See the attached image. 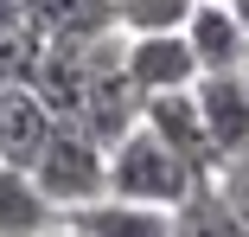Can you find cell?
Instances as JSON below:
<instances>
[{
  "mask_svg": "<svg viewBox=\"0 0 249 237\" xmlns=\"http://www.w3.org/2000/svg\"><path fill=\"white\" fill-rule=\"evenodd\" d=\"M26 173L64 218V212H77V205L109 193V148L89 128H77V122H52V135L38 141V154L26 160Z\"/></svg>",
  "mask_w": 249,
  "mask_h": 237,
  "instance_id": "6da1fadb",
  "label": "cell"
},
{
  "mask_svg": "<svg viewBox=\"0 0 249 237\" xmlns=\"http://www.w3.org/2000/svg\"><path fill=\"white\" fill-rule=\"evenodd\" d=\"M192 186H205V173H192L147 122H134L122 141H109V193L115 199H147V205L173 212Z\"/></svg>",
  "mask_w": 249,
  "mask_h": 237,
  "instance_id": "7a4b0ae2",
  "label": "cell"
},
{
  "mask_svg": "<svg viewBox=\"0 0 249 237\" xmlns=\"http://www.w3.org/2000/svg\"><path fill=\"white\" fill-rule=\"evenodd\" d=\"M122 77L141 90V97H160V90H192L198 58L185 32H122Z\"/></svg>",
  "mask_w": 249,
  "mask_h": 237,
  "instance_id": "3957f363",
  "label": "cell"
},
{
  "mask_svg": "<svg viewBox=\"0 0 249 237\" xmlns=\"http://www.w3.org/2000/svg\"><path fill=\"white\" fill-rule=\"evenodd\" d=\"M192 103H198V122L211 135V154H236L249 148V90H243V71H205L192 77Z\"/></svg>",
  "mask_w": 249,
  "mask_h": 237,
  "instance_id": "277c9868",
  "label": "cell"
},
{
  "mask_svg": "<svg viewBox=\"0 0 249 237\" xmlns=\"http://www.w3.org/2000/svg\"><path fill=\"white\" fill-rule=\"evenodd\" d=\"M141 122L154 128L166 148L192 167V173H205L211 179V167H217V154H211V135H205V122H198V103H192V90H160V97H141Z\"/></svg>",
  "mask_w": 249,
  "mask_h": 237,
  "instance_id": "5b68a950",
  "label": "cell"
},
{
  "mask_svg": "<svg viewBox=\"0 0 249 237\" xmlns=\"http://www.w3.org/2000/svg\"><path fill=\"white\" fill-rule=\"evenodd\" d=\"M179 32H185L192 58H198V77L205 71H243V58H249V32L230 13V0H192Z\"/></svg>",
  "mask_w": 249,
  "mask_h": 237,
  "instance_id": "8992f818",
  "label": "cell"
},
{
  "mask_svg": "<svg viewBox=\"0 0 249 237\" xmlns=\"http://www.w3.org/2000/svg\"><path fill=\"white\" fill-rule=\"evenodd\" d=\"M13 7H19V32H32L38 45L115 32V0H13Z\"/></svg>",
  "mask_w": 249,
  "mask_h": 237,
  "instance_id": "52a82bcc",
  "label": "cell"
},
{
  "mask_svg": "<svg viewBox=\"0 0 249 237\" xmlns=\"http://www.w3.org/2000/svg\"><path fill=\"white\" fill-rule=\"evenodd\" d=\"M64 224L83 231V237H173V212H166V205L115 199V193H103V199H89V205L64 212Z\"/></svg>",
  "mask_w": 249,
  "mask_h": 237,
  "instance_id": "ba28073f",
  "label": "cell"
},
{
  "mask_svg": "<svg viewBox=\"0 0 249 237\" xmlns=\"http://www.w3.org/2000/svg\"><path fill=\"white\" fill-rule=\"evenodd\" d=\"M52 109H45V97L26 83V77H13V83H0V160H32L38 154V141L52 135Z\"/></svg>",
  "mask_w": 249,
  "mask_h": 237,
  "instance_id": "9c48e42d",
  "label": "cell"
},
{
  "mask_svg": "<svg viewBox=\"0 0 249 237\" xmlns=\"http://www.w3.org/2000/svg\"><path fill=\"white\" fill-rule=\"evenodd\" d=\"M58 205L32 186L19 160H0V237H58Z\"/></svg>",
  "mask_w": 249,
  "mask_h": 237,
  "instance_id": "30bf717a",
  "label": "cell"
},
{
  "mask_svg": "<svg viewBox=\"0 0 249 237\" xmlns=\"http://www.w3.org/2000/svg\"><path fill=\"white\" fill-rule=\"evenodd\" d=\"M173 237H249V218H236L211 193V179H205V186H192V193L173 205Z\"/></svg>",
  "mask_w": 249,
  "mask_h": 237,
  "instance_id": "8fae6325",
  "label": "cell"
},
{
  "mask_svg": "<svg viewBox=\"0 0 249 237\" xmlns=\"http://www.w3.org/2000/svg\"><path fill=\"white\" fill-rule=\"evenodd\" d=\"M192 0H115V32H179Z\"/></svg>",
  "mask_w": 249,
  "mask_h": 237,
  "instance_id": "7c38bea8",
  "label": "cell"
},
{
  "mask_svg": "<svg viewBox=\"0 0 249 237\" xmlns=\"http://www.w3.org/2000/svg\"><path fill=\"white\" fill-rule=\"evenodd\" d=\"M211 193H217L236 218H249V148H236V154H224V160L211 167Z\"/></svg>",
  "mask_w": 249,
  "mask_h": 237,
  "instance_id": "4fadbf2b",
  "label": "cell"
},
{
  "mask_svg": "<svg viewBox=\"0 0 249 237\" xmlns=\"http://www.w3.org/2000/svg\"><path fill=\"white\" fill-rule=\"evenodd\" d=\"M13 26H19V7H13V0H0V39H7Z\"/></svg>",
  "mask_w": 249,
  "mask_h": 237,
  "instance_id": "5bb4252c",
  "label": "cell"
},
{
  "mask_svg": "<svg viewBox=\"0 0 249 237\" xmlns=\"http://www.w3.org/2000/svg\"><path fill=\"white\" fill-rule=\"evenodd\" d=\"M230 13L243 20V32H249V0H230Z\"/></svg>",
  "mask_w": 249,
  "mask_h": 237,
  "instance_id": "9a60e30c",
  "label": "cell"
},
{
  "mask_svg": "<svg viewBox=\"0 0 249 237\" xmlns=\"http://www.w3.org/2000/svg\"><path fill=\"white\" fill-rule=\"evenodd\" d=\"M58 237H83V231H71V224H64V231H58Z\"/></svg>",
  "mask_w": 249,
  "mask_h": 237,
  "instance_id": "2e32d148",
  "label": "cell"
},
{
  "mask_svg": "<svg viewBox=\"0 0 249 237\" xmlns=\"http://www.w3.org/2000/svg\"><path fill=\"white\" fill-rule=\"evenodd\" d=\"M243 90H249V58H243Z\"/></svg>",
  "mask_w": 249,
  "mask_h": 237,
  "instance_id": "e0dca14e",
  "label": "cell"
}]
</instances>
